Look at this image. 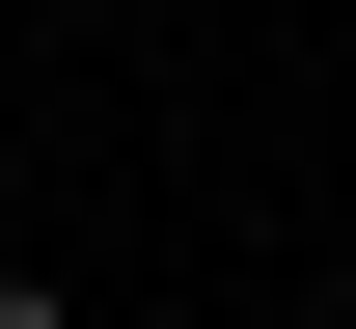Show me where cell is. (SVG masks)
Masks as SVG:
<instances>
[{
  "label": "cell",
  "instance_id": "cell-1",
  "mask_svg": "<svg viewBox=\"0 0 356 329\" xmlns=\"http://www.w3.org/2000/svg\"><path fill=\"white\" fill-rule=\"evenodd\" d=\"M0 329H83V302H55V275H0Z\"/></svg>",
  "mask_w": 356,
  "mask_h": 329
}]
</instances>
